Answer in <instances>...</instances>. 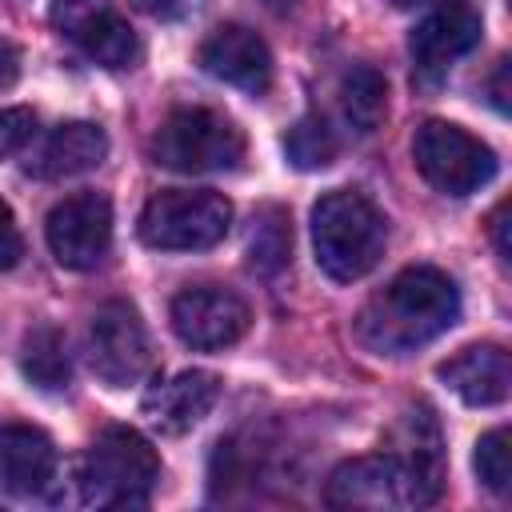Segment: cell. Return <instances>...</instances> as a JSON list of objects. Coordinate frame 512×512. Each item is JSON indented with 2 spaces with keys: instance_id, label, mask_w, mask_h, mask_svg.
Returning a JSON list of instances; mask_svg holds the SVG:
<instances>
[{
  "instance_id": "1",
  "label": "cell",
  "mask_w": 512,
  "mask_h": 512,
  "mask_svg": "<svg viewBox=\"0 0 512 512\" xmlns=\"http://www.w3.org/2000/svg\"><path fill=\"white\" fill-rule=\"evenodd\" d=\"M460 316V292L448 272L432 264H412L396 272L356 316V336L364 348L380 356H404L440 332H448Z\"/></svg>"
},
{
  "instance_id": "2",
  "label": "cell",
  "mask_w": 512,
  "mask_h": 512,
  "mask_svg": "<svg viewBox=\"0 0 512 512\" xmlns=\"http://www.w3.org/2000/svg\"><path fill=\"white\" fill-rule=\"evenodd\" d=\"M384 240H388V224L380 208L360 192L340 188L320 196V204L312 208L316 264L340 284L368 276L384 256Z\"/></svg>"
},
{
  "instance_id": "3",
  "label": "cell",
  "mask_w": 512,
  "mask_h": 512,
  "mask_svg": "<svg viewBox=\"0 0 512 512\" xmlns=\"http://www.w3.org/2000/svg\"><path fill=\"white\" fill-rule=\"evenodd\" d=\"M160 480V456L136 428H104L80 460V500L92 508H136L148 504Z\"/></svg>"
},
{
  "instance_id": "4",
  "label": "cell",
  "mask_w": 512,
  "mask_h": 512,
  "mask_svg": "<svg viewBox=\"0 0 512 512\" xmlns=\"http://www.w3.org/2000/svg\"><path fill=\"white\" fill-rule=\"evenodd\" d=\"M244 156V132L216 108H172L152 136V160L172 172H224Z\"/></svg>"
},
{
  "instance_id": "5",
  "label": "cell",
  "mask_w": 512,
  "mask_h": 512,
  "mask_svg": "<svg viewBox=\"0 0 512 512\" xmlns=\"http://www.w3.org/2000/svg\"><path fill=\"white\" fill-rule=\"evenodd\" d=\"M232 200L212 188H164L140 212V240L160 252H200L224 240Z\"/></svg>"
},
{
  "instance_id": "6",
  "label": "cell",
  "mask_w": 512,
  "mask_h": 512,
  "mask_svg": "<svg viewBox=\"0 0 512 512\" xmlns=\"http://www.w3.org/2000/svg\"><path fill=\"white\" fill-rule=\"evenodd\" d=\"M416 172L444 196H468L496 176V152L448 120H424L412 136Z\"/></svg>"
},
{
  "instance_id": "7",
  "label": "cell",
  "mask_w": 512,
  "mask_h": 512,
  "mask_svg": "<svg viewBox=\"0 0 512 512\" xmlns=\"http://www.w3.org/2000/svg\"><path fill=\"white\" fill-rule=\"evenodd\" d=\"M88 364L108 388L140 384L152 368V344L128 300H104L88 320Z\"/></svg>"
},
{
  "instance_id": "8",
  "label": "cell",
  "mask_w": 512,
  "mask_h": 512,
  "mask_svg": "<svg viewBox=\"0 0 512 512\" xmlns=\"http://www.w3.org/2000/svg\"><path fill=\"white\" fill-rule=\"evenodd\" d=\"M48 248L60 268L88 272L112 248V204L104 192H72L44 220Z\"/></svg>"
},
{
  "instance_id": "9",
  "label": "cell",
  "mask_w": 512,
  "mask_h": 512,
  "mask_svg": "<svg viewBox=\"0 0 512 512\" xmlns=\"http://www.w3.org/2000/svg\"><path fill=\"white\" fill-rule=\"evenodd\" d=\"M48 20L64 40L104 68H128L140 52L136 32L112 8V0H52Z\"/></svg>"
},
{
  "instance_id": "10",
  "label": "cell",
  "mask_w": 512,
  "mask_h": 512,
  "mask_svg": "<svg viewBox=\"0 0 512 512\" xmlns=\"http://www.w3.org/2000/svg\"><path fill=\"white\" fill-rule=\"evenodd\" d=\"M172 332L200 352H216L236 344L248 332V304L232 292V288H216V284H200V288H184L172 300Z\"/></svg>"
},
{
  "instance_id": "11",
  "label": "cell",
  "mask_w": 512,
  "mask_h": 512,
  "mask_svg": "<svg viewBox=\"0 0 512 512\" xmlns=\"http://www.w3.org/2000/svg\"><path fill=\"white\" fill-rule=\"evenodd\" d=\"M480 12L468 0H440L408 36V52L420 76H440L452 60L468 56L480 44Z\"/></svg>"
},
{
  "instance_id": "12",
  "label": "cell",
  "mask_w": 512,
  "mask_h": 512,
  "mask_svg": "<svg viewBox=\"0 0 512 512\" xmlns=\"http://www.w3.org/2000/svg\"><path fill=\"white\" fill-rule=\"evenodd\" d=\"M324 496L336 508H404V504H416L412 480L392 452L344 460L328 476Z\"/></svg>"
},
{
  "instance_id": "13",
  "label": "cell",
  "mask_w": 512,
  "mask_h": 512,
  "mask_svg": "<svg viewBox=\"0 0 512 512\" xmlns=\"http://www.w3.org/2000/svg\"><path fill=\"white\" fill-rule=\"evenodd\" d=\"M200 68L232 88L264 92L272 84V52L248 24H220L200 44Z\"/></svg>"
},
{
  "instance_id": "14",
  "label": "cell",
  "mask_w": 512,
  "mask_h": 512,
  "mask_svg": "<svg viewBox=\"0 0 512 512\" xmlns=\"http://www.w3.org/2000/svg\"><path fill=\"white\" fill-rule=\"evenodd\" d=\"M56 476V444L36 424L0 420V488L12 496H40Z\"/></svg>"
},
{
  "instance_id": "15",
  "label": "cell",
  "mask_w": 512,
  "mask_h": 512,
  "mask_svg": "<svg viewBox=\"0 0 512 512\" xmlns=\"http://www.w3.org/2000/svg\"><path fill=\"white\" fill-rule=\"evenodd\" d=\"M436 372L472 408L504 404L512 392V360L500 344H468L452 360H444Z\"/></svg>"
},
{
  "instance_id": "16",
  "label": "cell",
  "mask_w": 512,
  "mask_h": 512,
  "mask_svg": "<svg viewBox=\"0 0 512 512\" xmlns=\"http://www.w3.org/2000/svg\"><path fill=\"white\" fill-rule=\"evenodd\" d=\"M220 400V376L216 372H204V368H192V372H180L164 384H156L148 396H144V416L152 428L168 432V436H180L188 432L192 424H200L212 404Z\"/></svg>"
},
{
  "instance_id": "17",
  "label": "cell",
  "mask_w": 512,
  "mask_h": 512,
  "mask_svg": "<svg viewBox=\"0 0 512 512\" xmlns=\"http://www.w3.org/2000/svg\"><path fill=\"white\" fill-rule=\"evenodd\" d=\"M392 440H396L392 456L400 460V468L412 480L416 508L420 504H432L440 496V488H444V444H440V428H436L432 412L428 408L404 412Z\"/></svg>"
},
{
  "instance_id": "18",
  "label": "cell",
  "mask_w": 512,
  "mask_h": 512,
  "mask_svg": "<svg viewBox=\"0 0 512 512\" xmlns=\"http://www.w3.org/2000/svg\"><path fill=\"white\" fill-rule=\"evenodd\" d=\"M104 156H108L104 128L92 120H68L40 144V152L28 160V172L40 180H64V176L92 172Z\"/></svg>"
},
{
  "instance_id": "19",
  "label": "cell",
  "mask_w": 512,
  "mask_h": 512,
  "mask_svg": "<svg viewBox=\"0 0 512 512\" xmlns=\"http://www.w3.org/2000/svg\"><path fill=\"white\" fill-rule=\"evenodd\" d=\"M340 116L356 136H372L388 112V84L372 64H348L336 88Z\"/></svg>"
},
{
  "instance_id": "20",
  "label": "cell",
  "mask_w": 512,
  "mask_h": 512,
  "mask_svg": "<svg viewBox=\"0 0 512 512\" xmlns=\"http://www.w3.org/2000/svg\"><path fill=\"white\" fill-rule=\"evenodd\" d=\"M20 372L44 388V392H60L68 388L72 380V360H68V344H64V332L52 328V324H36L24 344H20Z\"/></svg>"
},
{
  "instance_id": "21",
  "label": "cell",
  "mask_w": 512,
  "mask_h": 512,
  "mask_svg": "<svg viewBox=\"0 0 512 512\" xmlns=\"http://www.w3.org/2000/svg\"><path fill=\"white\" fill-rule=\"evenodd\" d=\"M288 252H292V224H288V212L276 208V204H264L256 216H252V228H248V268L256 276H276L284 264H288Z\"/></svg>"
},
{
  "instance_id": "22",
  "label": "cell",
  "mask_w": 512,
  "mask_h": 512,
  "mask_svg": "<svg viewBox=\"0 0 512 512\" xmlns=\"http://www.w3.org/2000/svg\"><path fill=\"white\" fill-rule=\"evenodd\" d=\"M284 152H288V160H292L296 168H328V164L336 160L340 144H336L332 128H328L320 116H304V120H296V124L288 128Z\"/></svg>"
},
{
  "instance_id": "23",
  "label": "cell",
  "mask_w": 512,
  "mask_h": 512,
  "mask_svg": "<svg viewBox=\"0 0 512 512\" xmlns=\"http://www.w3.org/2000/svg\"><path fill=\"white\" fill-rule=\"evenodd\" d=\"M472 464H476V476H480L484 488L508 492V484H512V436H508V428L484 432V436L476 440Z\"/></svg>"
},
{
  "instance_id": "24",
  "label": "cell",
  "mask_w": 512,
  "mask_h": 512,
  "mask_svg": "<svg viewBox=\"0 0 512 512\" xmlns=\"http://www.w3.org/2000/svg\"><path fill=\"white\" fill-rule=\"evenodd\" d=\"M36 136V116L32 108H0V160L20 152Z\"/></svg>"
},
{
  "instance_id": "25",
  "label": "cell",
  "mask_w": 512,
  "mask_h": 512,
  "mask_svg": "<svg viewBox=\"0 0 512 512\" xmlns=\"http://www.w3.org/2000/svg\"><path fill=\"white\" fill-rule=\"evenodd\" d=\"M20 256H24V236H20V228H16L12 208L0 200V272L16 268Z\"/></svg>"
},
{
  "instance_id": "26",
  "label": "cell",
  "mask_w": 512,
  "mask_h": 512,
  "mask_svg": "<svg viewBox=\"0 0 512 512\" xmlns=\"http://www.w3.org/2000/svg\"><path fill=\"white\" fill-rule=\"evenodd\" d=\"M492 240H496L500 260H508V256H512V244H508V204H500V208L492 212Z\"/></svg>"
},
{
  "instance_id": "27",
  "label": "cell",
  "mask_w": 512,
  "mask_h": 512,
  "mask_svg": "<svg viewBox=\"0 0 512 512\" xmlns=\"http://www.w3.org/2000/svg\"><path fill=\"white\" fill-rule=\"evenodd\" d=\"M140 12H148V16H180L184 8H192L196 0H132Z\"/></svg>"
},
{
  "instance_id": "28",
  "label": "cell",
  "mask_w": 512,
  "mask_h": 512,
  "mask_svg": "<svg viewBox=\"0 0 512 512\" xmlns=\"http://www.w3.org/2000/svg\"><path fill=\"white\" fill-rule=\"evenodd\" d=\"M492 104L500 112H508V60H496V76H492Z\"/></svg>"
},
{
  "instance_id": "29",
  "label": "cell",
  "mask_w": 512,
  "mask_h": 512,
  "mask_svg": "<svg viewBox=\"0 0 512 512\" xmlns=\"http://www.w3.org/2000/svg\"><path fill=\"white\" fill-rule=\"evenodd\" d=\"M16 64H20V52L8 40H0V84H12L16 80Z\"/></svg>"
},
{
  "instance_id": "30",
  "label": "cell",
  "mask_w": 512,
  "mask_h": 512,
  "mask_svg": "<svg viewBox=\"0 0 512 512\" xmlns=\"http://www.w3.org/2000/svg\"><path fill=\"white\" fill-rule=\"evenodd\" d=\"M260 4H264L268 12H296L304 0H260Z\"/></svg>"
}]
</instances>
